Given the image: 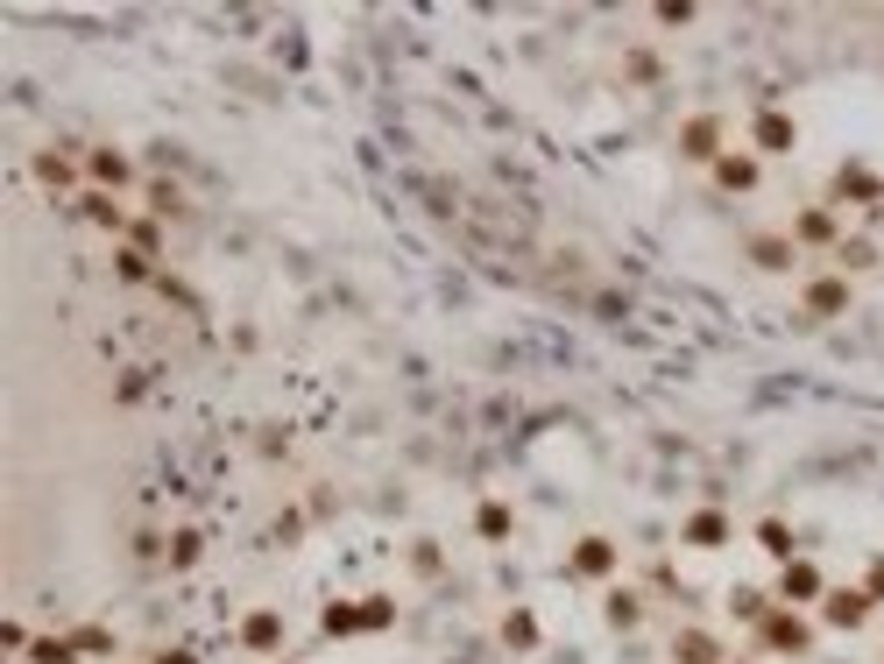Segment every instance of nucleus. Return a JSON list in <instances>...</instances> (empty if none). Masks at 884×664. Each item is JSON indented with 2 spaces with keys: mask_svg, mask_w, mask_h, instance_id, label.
<instances>
[{
  "mask_svg": "<svg viewBox=\"0 0 884 664\" xmlns=\"http://www.w3.org/2000/svg\"><path fill=\"white\" fill-rule=\"evenodd\" d=\"M821 594H828V573H821L814 559H785L778 565V587H772L778 608H821Z\"/></svg>",
  "mask_w": 884,
  "mask_h": 664,
  "instance_id": "obj_1",
  "label": "nucleus"
},
{
  "mask_svg": "<svg viewBox=\"0 0 884 664\" xmlns=\"http://www.w3.org/2000/svg\"><path fill=\"white\" fill-rule=\"evenodd\" d=\"M757 643H764V651H806V643H814V622H806V608H772V615H764L757 622Z\"/></svg>",
  "mask_w": 884,
  "mask_h": 664,
  "instance_id": "obj_2",
  "label": "nucleus"
},
{
  "mask_svg": "<svg viewBox=\"0 0 884 664\" xmlns=\"http://www.w3.org/2000/svg\"><path fill=\"white\" fill-rule=\"evenodd\" d=\"M871 615H877L871 587H828V594H821V622H828V630H863Z\"/></svg>",
  "mask_w": 884,
  "mask_h": 664,
  "instance_id": "obj_3",
  "label": "nucleus"
},
{
  "mask_svg": "<svg viewBox=\"0 0 884 664\" xmlns=\"http://www.w3.org/2000/svg\"><path fill=\"white\" fill-rule=\"evenodd\" d=\"M79 220H92L100 233H113V241H128V227H134V212L113 199V191H100V184H86L79 191Z\"/></svg>",
  "mask_w": 884,
  "mask_h": 664,
  "instance_id": "obj_4",
  "label": "nucleus"
},
{
  "mask_svg": "<svg viewBox=\"0 0 884 664\" xmlns=\"http://www.w3.org/2000/svg\"><path fill=\"white\" fill-rule=\"evenodd\" d=\"M680 155H686V163H707V170H715L722 163V121H715V113H694V121H686L680 128Z\"/></svg>",
  "mask_w": 884,
  "mask_h": 664,
  "instance_id": "obj_5",
  "label": "nucleus"
},
{
  "mask_svg": "<svg viewBox=\"0 0 884 664\" xmlns=\"http://www.w3.org/2000/svg\"><path fill=\"white\" fill-rule=\"evenodd\" d=\"M793 248H842V220H835V205H806L793 212Z\"/></svg>",
  "mask_w": 884,
  "mask_h": 664,
  "instance_id": "obj_6",
  "label": "nucleus"
},
{
  "mask_svg": "<svg viewBox=\"0 0 884 664\" xmlns=\"http://www.w3.org/2000/svg\"><path fill=\"white\" fill-rule=\"evenodd\" d=\"M806 319H842L850 311V276L842 269H828V276H806Z\"/></svg>",
  "mask_w": 884,
  "mask_h": 664,
  "instance_id": "obj_7",
  "label": "nucleus"
},
{
  "mask_svg": "<svg viewBox=\"0 0 884 664\" xmlns=\"http://www.w3.org/2000/svg\"><path fill=\"white\" fill-rule=\"evenodd\" d=\"M573 580H616V565H623V552H616V544H609V537H581V544H573Z\"/></svg>",
  "mask_w": 884,
  "mask_h": 664,
  "instance_id": "obj_8",
  "label": "nucleus"
},
{
  "mask_svg": "<svg viewBox=\"0 0 884 664\" xmlns=\"http://www.w3.org/2000/svg\"><path fill=\"white\" fill-rule=\"evenodd\" d=\"M86 184H100V191L121 199V191L134 184V163H128L121 149H86Z\"/></svg>",
  "mask_w": 884,
  "mask_h": 664,
  "instance_id": "obj_9",
  "label": "nucleus"
},
{
  "mask_svg": "<svg viewBox=\"0 0 884 664\" xmlns=\"http://www.w3.org/2000/svg\"><path fill=\"white\" fill-rule=\"evenodd\" d=\"M36 184H50V191H86V163H71V149H43V155H36Z\"/></svg>",
  "mask_w": 884,
  "mask_h": 664,
  "instance_id": "obj_10",
  "label": "nucleus"
},
{
  "mask_svg": "<svg viewBox=\"0 0 884 664\" xmlns=\"http://www.w3.org/2000/svg\"><path fill=\"white\" fill-rule=\"evenodd\" d=\"M835 199L877 205V199H884V178H877V170H863V163H842V170H835Z\"/></svg>",
  "mask_w": 884,
  "mask_h": 664,
  "instance_id": "obj_11",
  "label": "nucleus"
},
{
  "mask_svg": "<svg viewBox=\"0 0 884 664\" xmlns=\"http://www.w3.org/2000/svg\"><path fill=\"white\" fill-rule=\"evenodd\" d=\"M757 178H764V163H757L751 149H729L722 163H715V184L722 191H757Z\"/></svg>",
  "mask_w": 884,
  "mask_h": 664,
  "instance_id": "obj_12",
  "label": "nucleus"
},
{
  "mask_svg": "<svg viewBox=\"0 0 884 664\" xmlns=\"http://www.w3.org/2000/svg\"><path fill=\"white\" fill-rule=\"evenodd\" d=\"M751 262H757V269H772V276H785V269H800V248H793V233H757V241H751Z\"/></svg>",
  "mask_w": 884,
  "mask_h": 664,
  "instance_id": "obj_13",
  "label": "nucleus"
},
{
  "mask_svg": "<svg viewBox=\"0 0 884 664\" xmlns=\"http://www.w3.org/2000/svg\"><path fill=\"white\" fill-rule=\"evenodd\" d=\"M800 142V128L785 121V113H757V128H751V155H778V149H793Z\"/></svg>",
  "mask_w": 884,
  "mask_h": 664,
  "instance_id": "obj_14",
  "label": "nucleus"
},
{
  "mask_svg": "<svg viewBox=\"0 0 884 664\" xmlns=\"http://www.w3.org/2000/svg\"><path fill=\"white\" fill-rule=\"evenodd\" d=\"M672 664H729V657H722V643L707 630H680L672 636Z\"/></svg>",
  "mask_w": 884,
  "mask_h": 664,
  "instance_id": "obj_15",
  "label": "nucleus"
},
{
  "mask_svg": "<svg viewBox=\"0 0 884 664\" xmlns=\"http://www.w3.org/2000/svg\"><path fill=\"white\" fill-rule=\"evenodd\" d=\"M241 643H248V651H262V657H269V651H277V643H283V615H277V608H255V615L241 622Z\"/></svg>",
  "mask_w": 884,
  "mask_h": 664,
  "instance_id": "obj_16",
  "label": "nucleus"
},
{
  "mask_svg": "<svg viewBox=\"0 0 884 664\" xmlns=\"http://www.w3.org/2000/svg\"><path fill=\"white\" fill-rule=\"evenodd\" d=\"M680 537H686V544H701V552H715V544H729V516H722V510H694Z\"/></svg>",
  "mask_w": 884,
  "mask_h": 664,
  "instance_id": "obj_17",
  "label": "nucleus"
},
{
  "mask_svg": "<svg viewBox=\"0 0 884 664\" xmlns=\"http://www.w3.org/2000/svg\"><path fill=\"white\" fill-rule=\"evenodd\" d=\"M602 615H609V630H637V622H644V594L637 587H609Z\"/></svg>",
  "mask_w": 884,
  "mask_h": 664,
  "instance_id": "obj_18",
  "label": "nucleus"
},
{
  "mask_svg": "<svg viewBox=\"0 0 884 664\" xmlns=\"http://www.w3.org/2000/svg\"><path fill=\"white\" fill-rule=\"evenodd\" d=\"M113 276H121V283H149V276H157V255H142V248L113 241Z\"/></svg>",
  "mask_w": 884,
  "mask_h": 664,
  "instance_id": "obj_19",
  "label": "nucleus"
},
{
  "mask_svg": "<svg viewBox=\"0 0 884 664\" xmlns=\"http://www.w3.org/2000/svg\"><path fill=\"white\" fill-rule=\"evenodd\" d=\"M79 657H86V651H79V643H71V636H36L22 664H79Z\"/></svg>",
  "mask_w": 884,
  "mask_h": 664,
  "instance_id": "obj_20",
  "label": "nucleus"
},
{
  "mask_svg": "<svg viewBox=\"0 0 884 664\" xmlns=\"http://www.w3.org/2000/svg\"><path fill=\"white\" fill-rule=\"evenodd\" d=\"M835 262H842V276H863V269L877 262V248L863 241V233H842V248H835Z\"/></svg>",
  "mask_w": 884,
  "mask_h": 664,
  "instance_id": "obj_21",
  "label": "nucleus"
},
{
  "mask_svg": "<svg viewBox=\"0 0 884 664\" xmlns=\"http://www.w3.org/2000/svg\"><path fill=\"white\" fill-rule=\"evenodd\" d=\"M510 523H516V516H510V502H482V510H474V531H482L489 544H503V537H510Z\"/></svg>",
  "mask_w": 884,
  "mask_h": 664,
  "instance_id": "obj_22",
  "label": "nucleus"
},
{
  "mask_svg": "<svg viewBox=\"0 0 884 664\" xmlns=\"http://www.w3.org/2000/svg\"><path fill=\"white\" fill-rule=\"evenodd\" d=\"M199 559H205V537L191 531V523H184V531H170V565H178V573H191Z\"/></svg>",
  "mask_w": 884,
  "mask_h": 664,
  "instance_id": "obj_23",
  "label": "nucleus"
},
{
  "mask_svg": "<svg viewBox=\"0 0 884 664\" xmlns=\"http://www.w3.org/2000/svg\"><path fill=\"white\" fill-rule=\"evenodd\" d=\"M319 630H325V636H354V630H361V601H333V608L319 615Z\"/></svg>",
  "mask_w": 884,
  "mask_h": 664,
  "instance_id": "obj_24",
  "label": "nucleus"
},
{
  "mask_svg": "<svg viewBox=\"0 0 884 664\" xmlns=\"http://www.w3.org/2000/svg\"><path fill=\"white\" fill-rule=\"evenodd\" d=\"M757 544H764V552H772L778 565H785V559H800V552H793V531H785L778 516H764V523H757Z\"/></svg>",
  "mask_w": 884,
  "mask_h": 664,
  "instance_id": "obj_25",
  "label": "nucleus"
},
{
  "mask_svg": "<svg viewBox=\"0 0 884 664\" xmlns=\"http://www.w3.org/2000/svg\"><path fill=\"white\" fill-rule=\"evenodd\" d=\"M729 608H736V622H764V615L778 608V601H772V594H757V587H736V601H729Z\"/></svg>",
  "mask_w": 884,
  "mask_h": 664,
  "instance_id": "obj_26",
  "label": "nucleus"
},
{
  "mask_svg": "<svg viewBox=\"0 0 884 664\" xmlns=\"http://www.w3.org/2000/svg\"><path fill=\"white\" fill-rule=\"evenodd\" d=\"M503 643H510V651H538V622H531L524 608H516V615L503 622Z\"/></svg>",
  "mask_w": 884,
  "mask_h": 664,
  "instance_id": "obj_27",
  "label": "nucleus"
},
{
  "mask_svg": "<svg viewBox=\"0 0 884 664\" xmlns=\"http://www.w3.org/2000/svg\"><path fill=\"white\" fill-rule=\"evenodd\" d=\"M149 205H157L149 220H184V199H178L170 184H149Z\"/></svg>",
  "mask_w": 884,
  "mask_h": 664,
  "instance_id": "obj_28",
  "label": "nucleus"
},
{
  "mask_svg": "<svg viewBox=\"0 0 884 664\" xmlns=\"http://www.w3.org/2000/svg\"><path fill=\"white\" fill-rule=\"evenodd\" d=\"M390 622H396L390 594H369V601H361V630H390Z\"/></svg>",
  "mask_w": 884,
  "mask_h": 664,
  "instance_id": "obj_29",
  "label": "nucleus"
},
{
  "mask_svg": "<svg viewBox=\"0 0 884 664\" xmlns=\"http://www.w3.org/2000/svg\"><path fill=\"white\" fill-rule=\"evenodd\" d=\"M157 241H163V220H134L128 227V248H142V255H157Z\"/></svg>",
  "mask_w": 884,
  "mask_h": 664,
  "instance_id": "obj_30",
  "label": "nucleus"
},
{
  "mask_svg": "<svg viewBox=\"0 0 884 664\" xmlns=\"http://www.w3.org/2000/svg\"><path fill=\"white\" fill-rule=\"evenodd\" d=\"M29 630H22V622H0V651H8V657H29Z\"/></svg>",
  "mask_w": 884,
  "mask_h": 664,
  "instance_id": "obj_31",
  "label": "nucleus"
},
{
  "mask_svg": "<svg viewBox=\"0 0 884 664\" xmlns=\"http://www.w3.org/2000/svg\"><path fill=\"white\" fill-rule=\"evenodd\" d=\"M71 643H79V651H92V657H107V651H113V636H107V630H71Z\"/></svg>",
  "mask_w": 884,
  "mask_h": 664,
  "instance_id": "obj_32",
  "label": "nucleus"
},
{
  "mask_svg": "<svg viewBox=\"0 0 884 664\" xmlns=\"http://www.w3.org/2000/svg\"><path fill=\"white\" fill-rule=\"evenodd\" d=\"M149 664H199V651H157Z\"/></svg>",
  "mask_w": 884,
  "mask_h": 664,
  "instance_id": "obj_33",
  "label": "nucleus"
},
{
  "mask_svg": "<svg viewBox=\"0 0 884 664\" xmlns=\"http://www.w3.org/2000/svg\"><path fill=\"white\" fill-rule=\"evenodd\" d=\"M863 587H871V594H877V601H884V559H877V565H871V580H863Z\"/></svg>",
  "mask_w": 884,
  "mask_h": 664,
  "instance_id": "obj_34",
  "label": "nucleus"
}]
</instances>
